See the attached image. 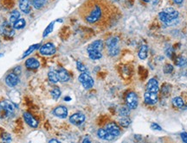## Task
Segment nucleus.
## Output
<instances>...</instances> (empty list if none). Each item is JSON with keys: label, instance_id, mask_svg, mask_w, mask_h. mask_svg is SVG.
Instances as JSON below:
<instances>
[{"label": "nucleus", "instance_id": "obj_15", "mask_svg": "<svg viewBox=\"0 0 187 143\" xmlns=\"http://www.w3.org/2000/svg\"><path fill=\"white\" fill-rule=\"evenodd\" d=\"M102 48H103V42H102V41H101V40H98V41L92 42V43L88 47V51H92V50L101 51Z\"/></svg>", "mask_w": 187, "mask_h": 143}, {"label": "nucleus", "instance_id": "obj_39", "mask_svg": "<svg viewBox=\"0 0 187 143\" xmlns=\"http://www.w3.org/2000/svg\"><path fill=\"white\" fill-rule=\"evenodd\" d=\"M180 136H181V139H182L184 142L187 143V133H182L180 135Z\"/></svg>", "mask_w": 187, "mask_h": 143}, {"label": "nucleus", "instance_id": "obj_4", "mask_svg": "<svg viewBox=\"0 0 187 143\" xmlns=\"http://www.w3.org/2000/svg\"><path fill=\"white\" fill-rule=\"evenodd\" d=\"M126 102H127V108L130 109H134L138 106V97L134 92H130L127 95L126 98Z\"/></svg>", "mask_w": 187, "mask_h": 143}, {"label": "nucleus", "instance_id": "obj_16", "mask_svg": "<svg viewBox=\"0 0 187 143\" xmlns=\"http://www.w3.org/2000/svg\"><path fill=\"white\" fill-rule=\"evenodd\" d=\"M20 10L24 13H29L30 12V5L29 0H20L19 1Z\"/></svg>", "mask_w": 187, "mask_h": 143}, {"label": "nucleus", "instance_id": "obj_43", "mask_svg": "<svg viewBox=\"0 0 187 143\" xmlns=\"http://www.w3.org/2000/svg\"><path fill=\"white\" fill-rule=\"evenodd\" d=\"M151 1L153 2V4H156L159 3V0H151Z\"/></svg>", "mask_w": 187, "mask_h": 143}, {"label": "nucleus", "instance_id": "obj_40", "mask_svg": "<svg viewBox=\"0 0 187 143\" xmlns=\"http://www.w3.org/2000/svg\"><path fill=\"white\" fill-rule=\"evenodd\" d=\"M3 140L5 141H11V136L7 135V134H5V135L3 136Z\"/></svg>", "mask_w": 187, "mask_h": 143}, {"label": "nucleus", "instance_id": "obj_18", "mask_svg": "<svg viewBox=\"0 0 187 143\" xmlns=\"http://www.w3.org/2000/svg\"><path fill=\"white\" fill-rule=\"evenodd\" d=\"M58 77H59V80L63 81V82H67L69 80V74L65 69L61 68L60 70L58 71Z\"/></svg>", "mask_w": 187, "mask_h": 143}, {"label": "nucleus", "instance_id": "obj_24", "mask_svg": "<svg viewBox=\"0 0 187 143\" xmlns=\"http://www.w3.org/2000/svg\"><path fill=\"white\" fill-rule=\"evenodd\" d=\"M49 79L50 82L52 83H57L59 81V77H58V73L56 72H49V74H48Z\"/></svg>", "mask_w": 187, "mask_h": 143}, {"label": "nucleus", "instance_id": "obj_3", "mask_svg": "<svg viewBox=\"0 0 187 143\" xmlns=\"http://www.w3.org/2000/svg\"><path fill=\"white\" fill-rule=\"evenodd\" d=\"M79 81L87 90L91 89L94 85V79H92L91 76L88 75L86 72H83L81 75L79 76Z\"/></svg>", "mask_w": 187, "mask_h": 143}, {"label": "nucleus", "instance_id": "obj_28", "mask_svg": "<svg viewBox=\"0 0 187 143\" xmlns=\"http://www.w3.org/2000/svg\"><path fill=\"white\" fill-rule=\"evenodd\" d=\"M25 20L24 19H18L17 22L14 23V25H13V28L16 29V30H20V29H23V27L25 26Z\"/></svg>", "mask_w": 187, "mask_h": 143}, {"label": "nucleus", "instance_id": "obj_30", "mask_svg": "<svg viewBox=\"0 0 187 143\" xmlns=\"http://www.w3.org/2000/svg\"><path fill=\"white\" fill-rule=\"evenodd\" d=\"M51 95H52V97L54 99H56H56H58L61 95L60 89H59L58 87H55V88L52 90V91H51Z\"/></svg>", "mask_w": 187, "mask_h": 143}, {"label": "nucleus", "instance_id": "obj_46", "mask_svg": "<svg viewBox=\"0 0 187 143\" xmlns=\"http://www.w3.org/2000/svg\"><path fill=\"white\" fill-rule=\"evenodd\" d=\"M143 1H144V2H150L151 0H143Z\"/></svg>", "mask_w": 187, "mask_h": 143}, {"label": "nucleus", "instance_id": "obj_19", "mask_svg": "<svg viewBox=\"0 0 187 143\" xmlns=\"http://www.w3.org/2000/svg\"><path fill=\"white\" fill-rule=\"evenodd\" d=\"M159 18L160 19V21H162L163 23H171V22H172L173 20H175V19H172L170 16L167 14V13H165L164 11L163 12H161L159 14Z\"/></svg>", "mask_w": 187, "mask_h": 143}, {"label": "nucleus", "instance_id": "obj_26", "mask_svg": "<svg viewBox=\"0 0 187 143\" xmlns=\"http://www.w3.org/2000/svg\"><path fill=\"white\" fill-rule=\"evenodd\" d=\"M118 44V38L116 37H113L109 39L108 41H107V46H108V48H114L116 47Z\"/></svg>", "mask_w": 187, "mask_h": 143}, {"label": "nucleus", "instance_id": "obj_25", "mask_svg": "<svg viewBox=\"0 0 187 143\" xmlns=\"http://www.w3.org/2000/svg\"><path fill=\"white\" fill-rule=\"evenodd\" d=\"M130 123H131V120L129 118H127V117H123L119 120V124L122 126L123 128H127L130 125Z\"/></svg>", "mask_w": 187, "mask_h": 143}, {"label": "nucleus", "instance_id": "obj_21", "mask_svg": "<svg viewBox=\"0 0 187 143\" xmlns=\"http://www.w3.org/2000/svg\"><path fill=\"white\" fill-rule=\"evenodd\" d=\"M147 52H148V48L146 45H143L140 49H139V59L141 60H145L146 57H147Z\"/></svg>", "mask_w": 187, "mask_h": 143}, {"label": "nucleus", "instance_id": "obj_7", "mask_svg": "<svg viewBox=\"0 0 187 143\" xmlns=\"http://www.w3.org/2000/svg\"><path fill=\"white\" fill-rule=\"evenodd\" d=\"M85 121V116L82 113H75L73 114L70 118L69 122L75 125H81Z\"/></svg>", "mask_w": 187, "mask_h": 143}, {"label": "nucleus", "instance_id": "obj_33", "mask_svg": "<svg viewBox=\"0 0 187 143\" xmlns=\"http://www.w3.org/2000/svg\"><path fill=\"white\" fill-rule=\"evenodd\" d=\"M129 108L127 109L126 107H122L121 109H120V115L122 116V117H127L129 115Z\"/></svg>", "mask_w": 187, "mask_h": 143}, {"label": "nucleus", "instance_id": "obj_34", "mask_svg": "<svg viewBox=\"0 0 187 143\" xmlns=\"http://www.w3.org/2000/svg\"><path fill=\"white\" fill-rule=\"evenodd\" d=\"M53 25H54V23H51L49 24V26L47 27V29L44 30V33H43V37H45L46 35H48L49 33H51L53 30Z\"/></svg>", "mask_w": 187, "mask_h": 143}, {"label": "nucleus", "instance_id": "obj_22", "mask_svg": "<svg viewBox=\"0 0 187 143\" xmlns=\"http://www.w3.org/2000/svg\"><path fill=\"white\" fill-rule=\"evenodd\" d=\"M88 55H89L90 59H92V60H99L102 57L101 51H97V50L88 51Z\"/></svg>", "mask_w": 187, "mask_h": 143}, {"label": "nucleus", "instance_id": "obj_47", "mask_svg": "<svg viewBox=\"0 0 187 143\" xmlns=\"http://www.w3.org/2000/svg\"><path fill=\"white\" fill-rule=\"evenodd\" d=\"M114 1H117V0H114Z\"/></svg>", "mask_w": 187, "mask_h": 143}, {"label": "nucleus", "instance_id": "obj_32", "mask_svg": "<svg viewBox=\"0 0 187 143\" xmlns=\"http://www.w3.org/2000/svg\"><path fill=\"white\" fill-rule=\"evenodd\" d=\"M38 46H39V45H38V44H36V45L31 46V47H30V48L28 49V50H27V51H26V52H25V53H23V58H24V57H26L27 55H29V54H30V53H32V52H33V51H34V50H35V49L38 48Z\"/></svg>", "mask_w": 187, "mask_h": 143}, {"label": "nucleus", "instance_id": "obj_8", "mask_svg": "<svg viewBox=\"0 0 187 143\" xmlns=\"http://www.w3.org/2000/svg\"><path fill=\"white\" fill-rule=\"evenodd\" d=\"M14 28L11 26V24L10 23H7L5 22L2 24L1 26V31L2 33L5 35H8V36H12L14 35Z\"/></svg>", "mask_w": 187, "mask_h": 143}, {"label": "nucleus", "instance_id": "obj_20", "mask_svg": "<svg viewBox=\"0 0 187 143\" xmlns=\"http://www.w3.org/2000/svg\"><path fill=\"white\" fill-rule=\"evenodd\" d=\"M172 104L179 109H184V103L183 99L179 97H176L172 99Z\"/></svg>", "mask_w": 187, "mask_h": 143}, {"label": "nucleus", "instance_id": "obj_35", "mask_svg": "<svg viewBox=\"0 0 187 143\" xmlns=\"http://www.w3.org/2000/svg\"><path fill=\"white\" fill-rule=\"evenodd\" d=\"M109 54L110 55H112V56H114V55H116L117 53H119V48L116 46V47H114V48H109Z\"/></svg>", "mask_w": 187, "mask_h": 143}, {"label": "nucleus", "instance_id": "obj_1", "mask_svg": "<svg viewBox=\"0 0 187 143\" xmlns=\"http://www.w3.org/2000/svg\"><path fill=\"white\" fill-rule=\"evenodd\" d=\"M86 23L99 27L110 25L115 20L118 11L107 0H88L79 10Z\"/></svg>", "mask_w": 187, "mask_h": 143}, {"label": "nucleus", "instance_id": "obj_45", "mask_svg": "<svg viewBox=\"0 0 187 143\" xmlns=\"http://www.w3.org/2000/svg\"><path fill=\"white\" fill-rule=\"evenodd\" d=\"M83 142H90V141H89V140L86 139V140H84V141H83Z\"/></svg>", "mask_w": 187, "mask_h": 143}, {"label": "nucleus", "instance_id": "obj_17", "mask_svg": "<svg viewBox=\"0 0 187 143\" xmlns=\"http://www.w3.org/2000/svg\"><path fill=\"white\" fill-rule=\"evenodd\" d=\"M25 66H26V67L30 68V69H37V68L39 67L40 63H39L36 59L30 58V59H28V60H26Z\"/></svg>", "mask_w": 187, "mask_h": 143}, {"label": "nucleus", "instance_id": "obj_27", "mask_svg": "<svg viewBox=\"0 0 187 143\" xmlns=\"http://www.w3.org/2000/svg\"><path fill=\"white\" fill-rule=\"evenodd\" d=\"M32 4L34 7L39 10L44 6V4H46V0H32Z\"/></svg>", "mask_w": 187, "mask_h": 143}, {"label": "nucleus", "instance_id": "obj_9", "mask_svg": "<svg viewBox=\"0 0 187 143\" xmlns=\"http://www.w3.org/2000/svg\"><path fill=\"white\" fill-rule=\"evenodd\" d=\"M106 129L108 130V131L113 135V136L116 137V136H118L120 134V128L118 127V125L114 123V122H110L109 124L107 125V127H106Z\"/></svg>", "mask_w": 187, "mask_h": 143}, {"label": "nucleus", "instance_id": "obj_6", "mask_svg": "<svg viewBox=\"0 0 187 143\" xmlns=\"http://www.w3.org/2000/svg\"><path fill=\"white\" fill-rule=\"evenodd\" d=\"M144 99L147 104H155L158 102V95L157 93H154L152 91H146L145 95H144Z\"/></svg>", "mask_w": 187, "mask_h": 143}, {"label": "nucleus", "instance_id": "obj_11", "mask_svg": "<svg viewBox=\"0 0 187 143\" xmlns=\"http://www.w3.org/2000/svg\"><path fill=\"white\" fill-rule=\"evenodd\" d=\"M146 88H147L148 91H152V92H154V93H158L159 90V83H158V81L155 79H150L148 83H147Z\"/></svg>", "mask_w": 187, "mask_h": 143}, {"label": "nucleus", "instance_id": "obj_29", "mask_svg": "<svg viewBox=\"0 0 187 143\" xmlns=\"http://www.w3.org/2000/svg\"><path fill=\"white\" fill-rule=\"evenodd\" d=\"M19 17H20V13L18 11H14V12L11 13L10 19H11V23H15V22H17L18 20Z\"/></svg>", "mask_w": 187, "mask_h": 143}, {"label": "nucleus", "instance_id": "obj_12", "mask_svg": "<svg viewBox=\"0 0 187 143\" xmlns=\"http://www.w3.org/2000/svg\"><path fill=\"white\" fill-rule=\"evenodd\" d=\"M97 136H99V138H101L102 140H106V141H112L114 138V136L111 135L107 129H103V128H101V129L98 130Z\"/></svg>", "mask_w": 187, "mask_h": 143}, {"label": "nucleus", "instance_id": "obj_37", "mask_svg": "<svg viewBox=\"0 0 187 143\" xmlns=\"http://www.w3.org/2000/svg\"><path fill=\"white\" fill-rule=\"evenodd\" d=\"M76 66H77V68H78V70L80 72H86V67H85V66H84L82 62L77 61Z\"/></svg>", "mask_w": 187, "mask_h": 143}, {"label": "nucleus", "instance_id": "obj_5", "mask_svg": "<svg viewBox=\"0 0 187 143\" xmlns=\"http://www.w3.org/2000/svg\"><path fill=\"white\" fill-rule=\"evenodd\" d=\"M40 53L43 55H51L56 53V48L52 43H46L42 46L40 48Z\"/></svg>", "mask_w": 187, "mask_h": 143}, {"label": "nucleus", "instance_id": "obj_2", "mask_svg": "<svg viewBox=\"0 0 187 143\" xmlns=\"http://www.w3.org/2000/svg\"><path fill=\"white\" fill-rule=\"evenodd\" d=\"M14 113V105L10 101L0 103V119H6Z\"/></svg>", "mask_w": 187, "mask_h": 143}, {"label": "nucleus", "instance_id": "obj_14", "mask_svg": "<svg viewBox=\"0 0 187 143\" xmlns=\"http://www.w3.org/2000/svg\"><path fill=\"white\" fill-rule=\"evenodd\" d=\"M23 118H24V121L27 122V124L30 125V127H32V128H37L38 127V121L36 120L30 113L23 114Z\"/></svg>", "mask_w": 187, "mask_h": 143}, {"label": "nucleus", "instance_id": "obj_44", "mask_svg": "<svg viewBox=\"0 0 187 143\" xmlns=\"http://www.w3.org/2000/svg\"><path fill=\"white\" fill-rule=\"evenodd\" d=\"M49 142H58V141H56V140H51V141H49Z\"/></svg>", "mask_w": 187, "mask_h": 143}, {"label": "nucleus", "instance_id": "obj_13", "mask_svg": "<svg viewBox=\"0 0 187 143\" xmlns=\"http://www.w3.org/2000/svg\"><path fill=\"white\" fill-rule=\"evenodd\" d=\"M54 115L57 117H60V118H65L68 116L67 108L64 106L56 107V109H54Z\"/></svg>", "mask_w": 187, "mask_h": 143}, {"label": "nucleus", "instance_id": "obj_41", "mask_svg": "<svg viewBox=\"0 0 187 143\" xmlns=\"http://www.w3.org/2000/svg\"><path fill=\"white\" fill-rule=\"evenodd\" d=\"M172 48L168 49V50L166 51V55L171 58V57H172Z\"/></svg>", "mask_w": 187, "mask_h": 143}, {"label": "nucleus", "instance_id": "obj_42", "mask_svg": "<svg viewBox=\"0 0 187 143\" xmlns=\"http://www.w3.org/2000/svg\"><path fill=\"white\" fill-rule=\"evenodd\" d=\"M174 1V3L177 4H181L183 3V0H173Z\"/></svg>", "mask_w": 187, "mask_h": 143}, {"label": "nucleus", "instance_id": "obj_31", "mask_svg": "<svg viewBox=\"0 0 187 143\" xmlns=\"http://www.w3.org/2000/svg\"><path fill=\"white\" fill-rule=\"evenodd\" d=\"M187 64V61L185 60L184 58L183 57H179V58H178L176 60V65L178 67H183L184 66H186Z\"/></svg>", "mask_w": 187, "mask_h": 143}, {"label": "nucleus", "instance_id": "obj_36", "mask_svg": "<svg viewBox=\"0 0 187 143\" xmlns=\"http://www.w3.org/2000/svg\"><path fill=\"white\" fill-rule=\"evenodd\" d=\"M172 71H173V67H172V65H165V67H164V72L165 73H171Z\"/></svg>", "mask_w": 187, "mask_h": 143}, {"label": "nucleus", "instance_id": "obj_10", "mask_svg": "<svg viewBox=\"0 0 187 143\" xmlns=\"http://www.w3.org/2000/svg\"><path fill=\"white\" fill-rule=\"evenodd\" d=\"M5 82L10 87L16 86L18 83V77L16 73H10L5 79Z\"/></svg>", "mask_w": 187, "mask_h": 143}, {"label": "nucleus", "instance_id": "obj_38", "mask_svg": "<svg viewBox=\"0 0 187 143\" xmlns=\"http://www.w3.org/2000/svg\"><path fill=\"white\" fill-rule=\"evenodd\" d=\"M151 128L154 129V130H161V127L159 125H158L157 123H153L151 125Z\"/></svg>", "mask_w": 187, "mask_h": 143}, {"label": "nucleus", "instance_id": "obj_23", "mask_svg": "<svg viewBox=\"0 0 187 143\" xmlns=\"http://www.w3.org/2000/svg\"><path fill=\"white\" fill-rule=\"evenodd\" d=\"M164 12L165 13H167L172 19H177L178 16H179V12L175 11L174 9H172V8H166Z\"/></svg>", "mask_w": 187, "mask_h": 143}]
</instances>
